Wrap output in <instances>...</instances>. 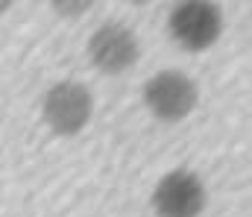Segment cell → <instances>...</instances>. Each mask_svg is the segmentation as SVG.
<instances>
[{
	"mask_svg": "<svg viewBox=\"0 0 252 217\" xmlns=\"http://www.w3.org/2000/svg\"><path fill=\"white\" fill-rule=\"evenodd\" d=\"M199 103V88L185 71L164 68L144 82V106L161 124H182Z\"/></svg>",
	"mask_w": 252,
	"mask_h": 217,
	"instance_id": "cell-1",
	"label": "cell"
},
{
	"mask_svg": "<svg viewBox=\"0 0 252 217\" xmlns=\"http://www.w3.org/2000/svg\"><path fill=\"white\" fill-rule=\"evenodd\" d=\"M150 203L156 217H199L208 203V191L199 173L188 167H173L156 182Z\"/></svg>",
	"mask_w": 252,
	"mask_h": 217,
	"instance_id": "cell-5",
	"label": "cell"
},
{
	"mask_svg": "<svg viewBox=\"0 0 252 217\" xmlns=\"http://www.w3.org/2000/svg\"><path fill=\"white\" fill-rule=\"evenodd\" d=\"M85 53H88V62L94 71L106 73V76H121L135 68V62L141 56V41L129 24L106 21L91 32Z\"/></svg>",
	"mask_w": 252,
	"mask_h": 217,
	"instance_id": "cell-4",
	"label": "cell"
},
{
	"mask_svg": "<svg viewBox=\"0 0 252 217\" xmlns=\"http://www.w3.org/2000/svg\"><path fill=\"white\" fill-rule=\"evenodd\" d=\"M9 9H12V3H9V0H0V18H3Z\"/></svg>",
	"mask_w": 252,
	"mask_h": 217,
	"instance_id": "cell-7",
	"label": "cell"
},
{
	"mask_svg": "<svg viewBox=\"0 0 252 217\" xmlns=\"http://www.w3.org/2000/svg\"><path fill=\"white\" fill-rule=\"evenodd\" d=\"M167 32L185 53H205L223 35V12L208 0L176 3L167 15Z\"/></svg>",
	"mask_w": 252,
	"mask_h": 217,
	"instance_id": "cell-3",
	"label": "cell"
},
{
	"mask_svg": "<svg viewBox=\"0 0 252 217\" xmlns=\"http://www.w3.org/2000/svg\"><path fill=\"white\" fill-rule=\"evenodd\" d=\"M91 6H94L91 0H53V3H50V9H53L56 15H64V18H76V15H85Z\"/></svg>",
	"mask_w": 252,
	"mask_h": 217,
	"instance_id": "cell-6",
	"label": "cell"
},
{
	"mask_svg": "<svg viewBox=\"0 0 252 217\" xmlns=\"http://www.w3.org/2000/svg\"><path fill=\"white\" fill-rule=\"evenodd\" d=\"M91 115H94V94L88 85L76 79L53 82L41 97V118L47 129L62 138L79 135L91 124Z\"/></svg>",
	"mask_w": 252,
	"mask_h": 217,
	"instance_id": "cell-2",
	"label": "cell"
}]
</instances>
